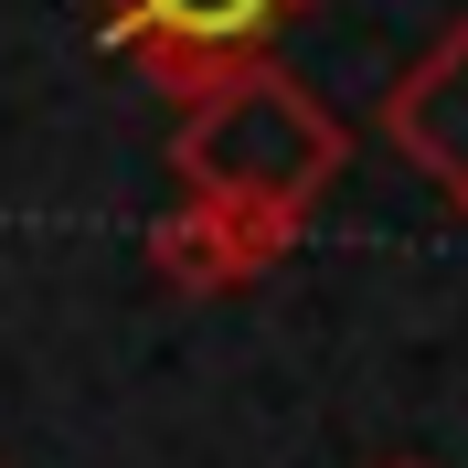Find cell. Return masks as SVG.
<instances>
[{"mask_svg": "<svg viewBox=\"0 0 468 468\" xmlns=\"http://www.w3.org/2000/svg\"><path fill=\"white\" fill-rule=\"evenodd\" d=\"M341 149H351L341 117L256 54L213 64L181 96V128H171V160L192 192H245V203H288V213H309L320 181H341Z\"/></svg>", "mask_w": 468, "mask_h": 468, "instance_id": "1", "label": "cell"}, {"mask_svg": "<svg viewBox=\"0 0 468 468\" xmlns=\"http://www.w3.org/2000/svg\"><path fill=\"white\" fill-rule=\"evenodd\" d=\"M288 11H298V0H96L107 43H117V54H139L171 96H192L213 64L256 54Z\"/></svg>", "mask_w": 468, "mask_h": 468, "instance_id": "2", "label": "cell"}, {"mask_svg": "<svg viewBox=\"0 0 468 468\" xmlns=\"http://www.w3.org/2000/svg\"><path fill=\"white\" fill-rule=\"evenodd\" d=\"M288 245H298V213H288V203H245V192H192L171 224L149 234L160 277H171V288H192V298L245 288V277H256V266H277Z\"/></svg>", "mask_w": 468, "mask_h": 468, "instance_id": "3", "label": "cell"}, {"mask_svg": "<svg viewBox=\"0 0 468 468\" xmlns=\"http://www.w3.org/2000/svg\"><path fill=\"white\" fill-rule=\"evenodd\" d=\"M383 128H394V149H405L415 171L437 181L447 203H468V22L447 32L426 64H415L405 86H394Z\"/></svg>", "mask_w": 468, "mask_h": 468, "instance_id": "4", "label": "cell"}, {"mask_svg": "<svg viewBox=\"0 0 468 468\" xmlns=\"http://www.w3.org/2000/svg\"><path fill=\"white\" fill-rule=\"evenodd\" d=\"M383 468H426V458H383Z\"/></svg>", "mask_w": 468, "mask_h": 468, "instance_id": "5", "label": "cell"}]
</instances>
